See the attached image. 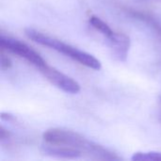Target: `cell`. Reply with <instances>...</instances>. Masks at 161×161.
Here are the masks:
<instances>
[{
    "label": "cell",
    "mask_w": 161,
    "mask_h": 161,
    "mask_svg": "<svg viewBox=\"0 0 161 161\" xmlns=\"http://www.w3.org/2000/svg\"><path fill=\"white\" fill-rule=\"evenodd\" d=\"M42 139L44 143L52 145H59L77 151L82 158L92 160L116 161L122 158L102 145L85 138L77 132L65 128H50L46 130Z\"/></svg>",
    "instance_id": "1"
},
{
    "label": "cell",
    "mask_w": 161,
    "mask_h": 161,
    "mask_svg": "<svg viewBox=\"0 0 161 161\" xmlns=\"http://www.w3.org/2000/svg\"><path fill=\"white\" fill-rule=\"evenodd\" d=\"M25 34L28 39L33 41L34 42L49 47L70 58L73 60L78 62L81 65H84L90 69L93 70H100L101 69V62L99 59H97L95 57H93L92 54L87 53L85 51H82L71 44H68L66 42H63L62 41H59L56 38L50 37L46 34H43L40 31H37L33 28H25Z\"/></svg>",
    "instance_id": "2"
},
{
    "label": "cell",
    "mask_w": 161,
    "mask_h": 161,
    "mask_svg": "<svg viewBox=\"0 0 161 161\" xmlns=\"http://www.w3.org/2000/svg\"><path fill=\"white\" fill-rule=\"evenodd\" d=\"M89 22L96 31L108 39V43L113 49V53L118 58V59L125 61L130 46V40L128 36H126L125 33L115 32L106 22H104L98 16H91Z\"/></svg>",
    "instance_id": "3"
},
{
    "label": "cell",
    "mask_w": 161,
    "mask_h": 161,
    "mask_svg": "<svg viewBox=\"0 0 161 161\" xmlns=\"http://www.w3.org/2000/svg\"><path fill=\"white\" fill-rule=\"evenodd\" d=\"M0 45L2 49H5L18 56L19 58L26 60L28 63L35 66L39 70L47 64V62L42 58V56L38 52H36L27 44H25V42H22L21 41L17 39L1 34Z\"/></svg>",
    "instance_id": "4"
},
{
    "label": "cell",
    "mask_w": 161,
    "mask_h": 161,
    "mask_svg": "<svg viewBox=\"0 0 161 161\" xmlns=\"http://www.w3.org/2000/svg\"><path fill=\"white\" fill-rule=\"evenodd\" d=\"M40 73L55 87L62 92L70 94H75L80 92V85L69 75L63 74L59 70L46 64L39 70Z\"/></svg>",
    "instance_id": "5"
},
{
    "label": "cell",
    "mask_w": 161,
    "mask_h": 161,
    "mask_svg": "<svg viewBox=\"0 0 161 161\" xmlns=\"http://www.w3.org/2000/svg\"><path fill=\"white\" fill-rule=\"evenodd\" d=\"M42 151L44 155L57 158H66V159H75L82 158V156L75 150H73L68 147L59 146V145H52L43 143L42 147Z\"/></svg>",
    "instance_id": "6"
},
{
    "label": "cell",
    "mask_w": 161,
    "mask_h": 161,
    "mask_svg": "<svg viewBox=\"0 0 161 161\" xmlns=\"http://www.w3.org/2000/svg\"><path fill=\"white\" fill-rule=\"evenodd\" d=\"M131 159L133 161H160L161 152H137Z\"/></svg>",
    "instance_id": "7"
},
{
    "label": "cell",
    "mask_w": 161,
    "mask_h": 161,
    "mask_svg": "<svg viewBox=\"0 0 161 161\" xmlns=\"http://www.w3.org/2000/svg\"><path fill=\"white\" fill-rule=\"evenodd\" d=\"M0 63H1V68L2 69H9L11 67V61H10V59L8 57H5V55L3 53L1 54Z\"/></svg>",
    "instance_id": "8"
},
{
    "label": "cell",
    "mask_w": 161,
    "mask_h": 161,
    "mask_svg": "<svg viewBox=\"0 0 161 161\" xmlns=\"http://www.w3.org/2000/svg\"><path fill=\"white\" fill-rule=\"evenodd\" d=\"M138 1H154V0H138ZM158 1H161V0H158Z\"/></svg>",
    "instance_id": "9"
}]
</instances>
